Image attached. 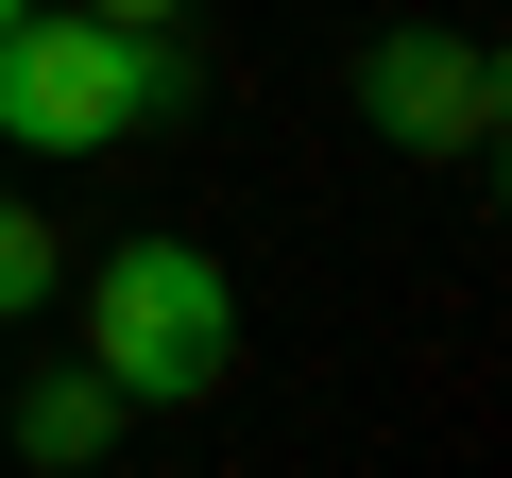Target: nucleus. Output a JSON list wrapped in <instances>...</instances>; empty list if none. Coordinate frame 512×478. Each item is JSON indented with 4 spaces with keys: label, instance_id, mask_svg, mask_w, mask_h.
Listing matches in <instances>:
<instances>
[{
    "label": "nucleus",
    "instance_id": "1",
    "mask_svg": "<svg viewBox=\"0 0 512 478\" xmlns=\"http://www.w3.org/2000/svg\"><path fill=\"white\" fill-rule=\"evenodd\" d=\"M86 376L120 410H205L239 376V274L205 239H120L86 274Z\"/></svg>",
    "mask_w": 512,
    "mask_h": 478
},
{
    "label": "nucleus",
    "instance_id": "2",
    "mask_svg": "<svg viewBox=\"0 0 512 478\" xmlns=\"http://www.w3.org/2000/svg\"><path fill=\"white\" fill-rule=\"evenodd\" d=\"M171 103H188L171 35H120V18H18L0 35V137L18 154H103V137H137Z\"/></svg>",
    "mask_w": 512,
    "mask_h": 478
},
{
    "label": "nucleus",
    "instance_id": "3",
    "mask_svg": "<svg viewBox=\"0 0 512 478\" xmlns=\"http://www.w3.org/2000/svg\"><path fill=\"white\" fill-rule=\"evenodd\" d=\"M495 103H512V86H495L478 35H376V52H359V120H376L393 154H478Z\"/></svg>",
    "mask_w": 512,
    "mask_h": 478
},
{
    "label": "nucleus",
    "instance_id": "4",
    "mask_svg": "<svg viewBox=\"0 0 512 478\" xmlns=\"http://www.w3.org/2000/svg\"><path fill=\"white\" fill-rule=\"evenodd\" d=\"M103 427H120V393H103V376H35V393H18V461H52V478H86V461H103Z\"/></svg>",
    "mask_w": 512,
    "mask_h": 478
},
{
    "label": "nucleus",
    "instance_id": "5",
    "mask_svg": "<svg viewBox=\"0 0 512 478\" xmlns=\"http://www.w3.org/2000/svg\"><path fill=\"white\" fill-rule=\"evenodd\" d=\"M52 274H69V257H52V222H35V205H0V325L52 308Z\"/></svg>",
    "mask_w": 512,
    "mask_h": 478
},
{
    "label": "nucleus",
    "instance_id": "6",
    "mask_svg": "<svg viewBox=\"0 0 512 478\" xmlns=\"http://www.w3.org/2000/svg\"><path fill=\"white\" fill-rule=\"evenodd\" d=\"M69 18H120V35H171V0H69Z\"/></svg>",
    "mask_w": 512,
    "mask_h": 478
}]
</instances>
